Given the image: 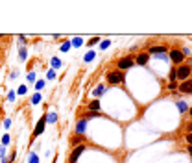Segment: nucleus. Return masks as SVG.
Masks as SVG:
<instances>
[{
  "mask_svg": "<svg viewBox=\"0 0 192 163\" xmlns=\"http://www.w3.org/2000/svg\"><path fill=\"white\" fill-rule=\"evenodd\" d=\"M107 82L109 84H122L124 82V72L122 70H113L107 74Z\"/></svg>",
  "mask_w": 192,
  "mask_h": 163,
  "instance_id": "obj_1",
  "label": "nucleus"
},
{
  "mask_svg": "<svg viewBox=\"0 0 192 163\" xmlns=\"http://www.w3.org/2000/svg\"><path fill=\"white\" fill-rule=\"evenodd\" d=\"M189 76H190V67L189 65H181V67L175 70V78H179L181 82H185Z\"/></svg>",
  "mask_w": 192,
  "mask_h": 163,
  "instance_id": "obj_2",
  "label": "nucleus"
},
{
  "mask_svg": "<svg viewBox=\"0 0 192 163\" xmlns=\"http://www.w3.org/2000/svg\"><path fill=\"white\" fill-rule=\"evenodd\" d=\"M85 150V146L83 145H79V146H76V148L72 150V154H70V157H68V163H76L78 161V157L81 156V152Z\"/></svg>",
  "mask_w": 192,
  "mask_h": 163,
  "instance_id": "obj_3",
  "label": "nucleus"
},
{
  "mask_svg": "<svg viewBox=\"0 0 192 163\" xmlns=\"http://www.w3.org/2000/svg\"><path fill=\"white\" fill-rule=\"evenodd\" d=\"M170 58H172V61H174V63H181V61L185 59V54L181 52V50H177V48H174L170 52Z\"/></svg>",
  "mask_w": 192,
  "mask_h": 163,
  "instance_id": "obj_4",
  "label": "nucleus"
},
{
  "mask_svg": "<svg viewBox=\"0 0 192 163\" xmlns=\"http://www.w3.org/2000/svg\"><path fill=\"white\" fill-rule=\"evenodd\" d=\"M131 65H133V58H124V59H120L118 61V70H124V69H129Z\"/></svg>",
  "mask_w": 192,
  "mask_h": 163,
  "instance_id": "obj_5",
  "label": "nucleus"
},
{
  "mask_svg": "<svg viewBox=\"0 0 192 163\" xmlns=\"http://www.w3.org/2000/svg\"><path fill=\"white\" fill-rule=\"evenodd\" d=\"M179 89H181V93H185V95H192V80H185L183 84L179 85Z\"/></svg>",
  "mask_w": 192,
  "mask_h": 163,
  "instance_id": "obj_6",
  "label": "nucleus"
},
{
  "mask_svg": "<svg viewBox=\"0 0 192 163\" xmlns=\"http://www.w3.org/2000/svg\"><path fill=\"white\" fill-rule=\"evenodd\" d=\"M44 124H46V121H44V119H41V121H39L37 128H35V132H33V137H37V135H41V134H43V130H44Z\"/></svg>",
  "mask_w": 192,
  "mask_h": 163,
  "instance_id": "obj_7",
  "label": "nucleus"
},
{
  "mask_svg": "<svg viewBox=\"0 0 192 163\" xmlns=\"http://www.w3.org/2000/svg\"><path fill=\"white\" fill-rule=\"evenodd\" d=\"M148 59H150L148 54H139V56H137V63H139V65H146V63H148Z\"/></svg>",
  "mask_w": 192,
  "mask_h": 163,
  "instance_id": "obj_8",
  "label": "nucleus"
},
{
  "mask_svg": "<svg viewBox=\"0 0 192 163\" xmlns=\"http://www.w3.org/2000/svg\"><path fill=\"white\" fill-rule=\"evenodd\" d=\"M150 52H151V54H161V56H163V54H166V48H164V47H151Z\"/></svg>",
  "mask_w": 192,
  "mask_h": 163,
  "instance_id": "obj_9",
  "label": "nucleus"
},
{
  "mask_svg": "<svg viewBox=\"0 0 192 163\" xmlns=\"http://www.w3.org/2000/svg\"><path fill=\"white\" fill-rule=\"evenodd\" d=\"M83 130H85V119L76 124V132H78V134H83Z\"/></svg>",
  "mask_w": 192,
  "mask_h": 163,
  "instance_id": "obj_10",
  "label": "nucleus"
},
{
  "mask_svg": "<svg viewBox=\"0 0 192 163\" xmlns=\"http://www.w3.org/2000/svg\"><path fill=\"white\" fill-rule=\"evenodd\" d=\"M89 109L90 111H96V113H98V109H100V102H90V106H89Z\"/></svg>",
  "mask_w": 192,
  "mask_h": 163,
  "instance_id": "obj_11",
  "label": "nucleus"
},
{
  "mask_svg": "<svg viewBox=\"0 0 192 163\" xmlns=\"http://www.w3.org/2000/svg\"><path fill=\"white\" fill-rule=\"evenodd\" d=\"M94 117H102V115H100V111H98V113H94V111H90V113H87V115H83V119H85V121H87V119H94Z\"/></svg>",
  "mask_w": 192,
  "mask_h": 163,
  "instance_id": "obj_12",
  "label": "nucleus"
},
{
  "mask_svg": "<svg viewBox=\"0 0 192 163\" xmlns=\"http://www.w3.org/2000/svg\"><path fill=\"white\" fill-rule=\"evenodd\" d=\"M177 108H179V111H181V113H185V111L189 109V106H186L185 102H177Z\"/></svg>",
  "mask_w": 192,
  "mask_h": 163,
  "instance_id": "obj_13",
  "label": "nucleus"
},
{
  "mask_svg": "<svg viewBox=\"0 0 192 163\" xmlns=\"http://www.w3.org/2000/svg\"><path fill=\"white\" fill-rule=\"evenodd\" d=\"M44 121H46V122H55V121H57V117H55V113H48Z\"/></svg>",
  "mask_w": 192,
  "mask_h": 163,
  "instance_id": "obj_14",
  "label": "nucleus"
},
{
  "mask_svg": "<svg viewBox=\"0 0 192 163\" xmlns=\"http://www.w3.org/2000/svg\"><path fill=\"white\" fill-rule=\"evenodd\" d=\"M104 91H105V87H104V85H100V87H98V89L94 91V95H96V96H100V95L104 93Z\"/></svg>",
  "mask_w": 192,
  "mask_h": 163,
  "instance_id": "obj_15",
  "label": "nucleus"
},
{
  "mask_svg": "<svg viewBox=\"0 0 192 163\" xmlns=\"http://www.w3.org/2000/svg\"><path fill=\"white\" fill-rule=\"evenodd\" d=\"M32 102H33V104H39V102H41V95H33V98H32Z\"/></svg>",
  "mask_w": 192,
  "mask_h": 163,
  "instance_id": "obj_16",
  "label": "nucleus"
},
{
  "mask_svg": "<svg viewBox=\"0 0 192 163\" xmlns=\"http://www.w3.org/2000/svg\"><path fill=\"white\" fill-rule=\"evenodd\" d=\"M30 163H39V157H37V154H32V156H30Z\"/></svg>",
  "mask_w": 192,
  "mask_h": 163,
  "instance_id": "obj_17",
  "label": "nucleus"
},
{
  "mask_svg": "<svg viewBox=\"0 0 192 163\" xmlns=\"http://www.w3.org/2000/svg\"><path fill=\"white\" fill-rule=\"evenodd\" d=\"M93 58H94V54H93V52H89L87 56H85V61H90V59H93Z\"/></svg>",
  "mask_w": 192,
  "mask_h": 163,
  "instance_id": "obj_18",
  "label": "nucleus"
},
{
  "mask_svg": "<svg viewBox=\"0 0 192 163\" xmlns=\"http://www.w3.org/2000/svg\"><path fill=\"white\" fill-rule=\"evenodd\" d=\"M19 54H21V59L26 58V50H24V48H21V52H19Z\"/></svg>",
  "mask_w": 192,
  "mask_h": 163,
  "instance_id": "obj_19",
  "label": "nucleus"
},
{
  "mask_svg": "<svg viewBox=\"0 0 192 163\" xmlns=\"http://www.w3.org/2000/svg\"><path fill=\"white\" fill-rule=\"evenodd\" d=\"M2 143H4V145H8V143H9V135H4L2 137Z\"/></svg>",
  "mask_w": 192,
  "mask_h": 163,
  "instance_id": "obj_20",
  "label": "nucleus"
},
{
  "mask_svg": "<svg viewBox=\"0 0 192 163\" xmlns=\"http://www.w3.org/2000/svg\"><path fill=\"white\" fill-rule=\"evenodd\" d=\"M186 143H189V145L192 146V134H189V135H186Z\"/></svg>",
  "mask_w": 192,
  "mask_h": 163,
  "instance_id": "obj_21",
  "label": "nucleus"
},
{
  "mask_svg": "<svg viewBox=\"0 0 192 163\" xmlns=\"http://www.w3.org/2000/svg\"><path fill=\"white\" fill-rule=\"evenodd\" d=\"M24 93H26V87H24V85H22V87H19V95H24Z\"/></svg>",
  "mask_w": 192,
  "mask_h": 163,
  "instance_id": "obj_22",
  "label": "nucleus"
},
{
  "mask_svg": "<svg viewBox=\"0 0 192 163\" xmlns=\"http://www.w3.org/2000/svg\"><path fill=\"white\" fill-rule=\"evenodd\" d=\"M96 43H98V37H94V39H90V43H89V45H90V47H93V45H96Z\"/></svg>",
  "mask_w": 192,
  "mask_h": 163,
  "instance_id": "obj_23",
  "label": "nucleus"
},
{
  "mask_svg": "<svg viewBox=\"0 0 192 163\" xmlns=\"http://www.w3.org/2000/svg\"><path fill=\"white\" fill-rule=\"evenodd\" d=\"M46 76H48V78H55V72H54V70H50V72H48Z\"/></svg>",
  "mask_w": 192,
  "mask_h": 163,
  "instance_id": "obj_24",
  "label": "nucleus"
},
{
  "mask_svg": "<svg viewBox=\"0 0 192 163\" xmlns=\"http://www.w3.org/2000/svg\"><path fill=\"white\" fill-rule=\"evenodd\" d=\"M189 154H190V157H192V146H189Z\"/></svg>",
  "mask_w": 192,
  "mask_h": 163,
  "instance_id": "obj_25",
  "label": "nucleus"
},
{
  "mask_svg": "<svg viewBox=\"0 0 192 163\" xmlns=\"http://www.w3.org/2000/svg\"><path fill=\"white\" fill-rule=\"evenodd\" d=\"M189 130H190V132H192V122H190V126H189Z\"/></svg>",
  "mask_w": 192,
  "mask_h": 163,
  "instance_id": "obj_26",
  "label": "nucleus"
},
{
  "mask_svg": "<svg viewBox=\"0 0 192 163\" xmlns=\"http://www.w3.org/2000/svg\"><path fill=\"white\" fill-rule=\"evenodd\" d=\"M190 115H192V108H190Z\"/></svg>",
  "mask_w": 192,
  "mask_h": 163,
  "instance_id": "obj_27",
  "label": "nucleus"
}]
</instances>
